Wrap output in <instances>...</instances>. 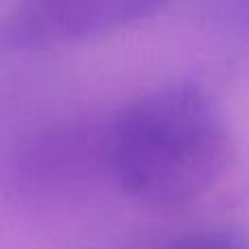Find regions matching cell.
Listing matches in <instances>:
<instances>
[{
  "label": "cell",
  "instance_id": "cell-3",
  "mask_svg": "<svg viewBox=\"0 0 249 249\" xmlns=\"http://www.w3.org/2000/svg\"><path fill=\"white\" fill-rule=\"evenodd\" d=\"M164 249H249V238L234 228H199L173 238Z\"/></svg>",
  "mask_w": 249,
  "mask_h": 249
},
{
  "label": "cell",
  "instance_id": "cell-2",
  "mask_svg": "<svg viewBox=\"0 0 249 249\" xmlns=\"http://www.w3.org/2000/svg\"><path fill=\"white\" fill-rule=\"evenodd\" d=\"M168 0H22L4 20L11 51L61 46L116 31L153 16Z\"/></svg>",
  "mask_w": 249,
  "mask_h": 249
},
{
  "label": "cell",
  "instance_id": "cell-1",
  "mask_svg": "<svg viewBox=\"0 0 249 249\" xmlns=\"http://www.w3.org/2000/svg\"><path fill=\"white\" fill-rule=\"evenodd\" d=\"M107 166L133 201L184 208L230 168L234 140L216 99L195 81H171L138 94L107 133Z\"/></svg>",
  "mask_w": 249,
  "mask_h": 249
}]
</instances>
